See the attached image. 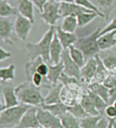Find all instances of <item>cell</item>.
<instances>
[{
	"label": "cell",
	"mask_w": 116,
	"mask_h": 128,
	"mask_svg": "<svg viewBox=\"0 0 116 128\" xmlns=\"http://www.w3.org/2000/svg\"><path fill=\"white\" fill-rule=\"evenodd\" d=\"M56 30L55 26H50L41 40L37 43H27L25 48L27 50V56L30 60H34L37 57L41 56L44 59V62L49 63V51L50 46L54 35Z\"/></svg>",
	"instance_id": "obj_1"
},
{
	"label": "cell",
	"mask_w": 116,
	"mask_h": 128,
	"mask_svg": "<svg viewBox=\"0 0 116 128\" xmlns=\"http://www.w3.org/2000/svg\"><path fill=\"white\" fill-rule=\"evenodd\" d=\"M41 90V88L35 86L29 81L15 87V92L20 103L36 107H42L45 104Z\"/></svg>",
	"instance_id": "obj_2"
},
{
	"label": "cell",
	"mask_w": 116,
	"mask_h": 128,
	"mask_svg": "<svg viewBox=\"0 0 116 128\" xmlns=\"http://www.w3.org/2000/svg\"><path fill=\"white\" fill-rule=\"evenodd\" d=\"M31 106L20 103L13 107L1 110L0 128H15L21 121L26 111Z\"/></svg>",
	"instance_id": "obj_3"
},
{
	"label": "cell",
	"mask_w": 116,
	"mask_h": 128,
	"mask_svg": "<svg viewBox=\"0 0 116 128\" xmlns=\"http://www.w3.org/2000/svg\"><path fill=\"white\" fill-rule=\"evenodd\" d=\"M100 30V28H96L88 35L78 38L74 44L75 46L83 52L86 60L94 57L100 51L98 46Z\"/></svg>",
	"instance_id": "obj_4"
},
{
	"label": "cell",
	"mask_w": 116,
	"mask_h": 128,
	"mask_svg": "<svg viewBox=\"0 0 116 128\" xmlns=\"http://www.w3.org/2000/svg\"><path fill=\"white\" fill-rule=\"evenodd\" d=\"M60 5L54 0H48L45 4L42 11L40 12V18L45 23L50 26H55L58 20L62 16L60 14Z\"/></svg>",
	"instance_id": "obj_5"
},
{
	"label": "cell",
	"mask_w": 116,
	"mask_h": 128,
	"mask_svg": "<svg viewBox=\"0 0 116 128\" xmlns=\"http://www.w3.org/2000/svg\"><path fill=\"white\" fill-rule=\"evenodd\" d=\"M84 94L81 89V85L70 84L65 86H63L61 92V100L63 103L69 106H73L80 102Z\"/></svg>",
	"instance_id": "obj_6"
},
{
	"label": "cell",
	"mask_w": 116,
	"mask_h": 128,
	"mask_svg": "<svg viewBox=\"0 0 116 128\" xmlns=\"http://www.w3.org/2000/svg\"><path fill=\"white\" fill-rule=\"evenodd\" d=\"M1 93L4 100L1 105V110L20 104L15 92V87L10 82H1Z\"/></svg>",
	"instance_id": "obj_7"
},
{
	"label": "cell",
	"mask_w": 116,
	"mask_h": 128,
	"mask_svg": "<svg viewBox=\"0 0 116 128\" xmlns=\"http://www.w3.org/2000/svg\"><path fill=\"white\" fill-rule=\"evenodd\" d=\"M33 24L28 18L18 14L14 22V28L15 35L22 42H26Z\"/></svg>",
	"instance_id": "obj_8"
},
{
	"label": "cell",
	"mask_w": 116,
	"mask_h": 128,
	"mask_svg": "<svg viewBox=\"0 0 116 128\" xmlns=\"http://www.w3.org/2000/svg\"><path fill=\"white\" fill-rule=\"evenodd\" d=\"M37 118L40 126L46 128H64L60 117L55 116L47 110L38 107Z\"/></svg>",
	"instance_id": "obj_9"
},
{
	"label": "cell",
	"mask_w": 116,
	"mask_h": 128,
	"mask_svg": "<svg viewBox=\"0 0 116 128\" xmlns=\"http://www.w3.org/2000/svg\"><path fill=\"white\" fill-rule=\"evenodd\" d=\"M14 31V23L10 18L0 17V38L8 45H13L15 41L13 32Z\"/></svg>",
	"instance_id": "obj_10"
},
{
	"label": "cell",
	"mask_w": 116,
	"mask_h": 128,
	"mask_svg": "<svg viewBox=\"0 0 116 128\" xmlns=\"http://www.w3.org/2000/svg\"><path fill=\"white\" fill-rule=\"evenodd\" d=\"M97 69V61L95 57L89 58L87 60L82 67L80 68V81L88 86L93 82V79L95 75L96 71Z\"/></svg>",
	"instance_id": "obj_11"
},
{
	"label": "cell",
	"mask_w": 116,
	"mask_h": 128,
	"mask_svg": "<svg viewBox=\"0 0 116 128\" xmlns=\"http://www.w3.org/2000/svg\"><path fill=\"white\" fill-rule=\"evenodd\" d=\"M61 60L63 63L64 70L63 72L71 77H73L80 81V68L79 66L73 60L69 55L68 49L64 50L61 56ZM81 82V81H80Z\"/></svg>",
	"instance_id": "obj_12"
},
{
	"label": "cell",
	"mask_w": 116,
	"mask_h": 128,
	"mask_svg": "<svg viewBox=\"0 0 116 128\" xmlns=\"http://www.w3.org/2000/svg\"><path fill=\"white\" fill-rule=\"evenodd\" d=\"M37 108L38 107L31 106L15 128H36L41 126L37 118Z\"/></svg>",
	"instance_id": "obj_13"
},
{
	"label": "cell",
	"mask_w": 116,
	"mask_h": 128,
	"mask_svg": "<svg viewBox=\"0 0 116 128\" xmlns=\"http://www.w3.org/2000/svg\"><path fill=\"white\" fill-rule=\"evenodd\" d=\"M63 50H64V48L58 40L56 33V30H55L53 39L52 40L50 46V51H49L50 61L48 64H56L60 62L61 61V56L63 54Z\"/></svg>",
	"instance_id": "obj_14"
},
{
	"label": "cell",
	"mask_w": 116,
	"mask_h": 128,
	"mask_svg": "<svg viewBox=\"0 0 116 128\" xmlns=\"http://www.w3.org/2000/svg\"><path fill=\"white\" fill-rule=\"evenodd\" d=\"M60 14L62 18H65L69 16H77L82 12H92L86 9L75 2H63L60 5Z\"/></svg>",
	"instance_id": "obj_15"
},
{
	"label": "cell",
	"mask_w": 116,
	"mask_h": 128,
	"mask_svg": "<svg viewBox=\"0 0 116 128\" xmlns=\"http://www.w3.org/2000/svg\"><path fill=\"white\" fill-rule=\"evenodd\" d=\"M95 5L100 13L103 15L105 20H108L109 17L116 9V0H91Z\"/></svg>",
	"instance_id": "obj_16"
},
{
	"label": "cell",
	"mask_w": 116,
	"mask_h": 128,
	"mask_svg": "<svg viewBox=\"0 0 116 128\" xmlns=\"http://www.w3.org/2000/svg\"><path fill=\"white\" fill-rule=\"evenodd\" d=\"M55 27H56V33L57 37L60 41V44L63 46L64 50L68 49L71 46L74 45L78 39L75 33L66 32L60 28V25Z\"/></svg>",
	"instance_id": "obj_17"
},
{
	"label": "cell",
	"mask_w": 116,
	"mask_h": 128,
	"mask_svg": "<svg viewBox=\"0 0 116 128\" xmlns=\"http://www.w3.org/2000/svg\"><path fill=\"white\" fill-rule=\"evenodd\" d=\"M63 88V85L60 82L56 85L52 86L48 90V93L44 97V104H52L56 103L63 102L61 100V92Z\"/></svg>",
	"instance_id": "obj_18"
},
{
	"label": "cell",
	"mask_w": 116,
	"mask_h": 128,
	"mask_svg": "<svg viewBox=\"0 0 116 128\" xmlns=\"http://www.w3.org/2000/svg\"><path fill=\"white\" fill-rule=\"evenodd\" d=\"M19 14L28 18L33 24L35 23L34 4L30 0H20L17 6Z\"/></svg>",
	"instance_id": "obj_19"
},
{
	"label": "cell",
	"mask_w": 116,
	"mask_h": 128,
	"mask_svg": "<svg viewBox=\"0 0 116 128\" xmlns=\"http://www.w3.org/2000/svg\"><path fill=\"white\" fill-rule=\"evenodd\" d=\"M98 46L100 51L109 50L116 46V30L100 35L98 39Z\"/></svg>",
	"instance_id": "obj_20"
},
{
	"label": "cell",
	"mask_w": 116,
	"mask_h": 128,
	"mask_svg": "<svg viewBox=\"0 0 116 128\" xmlns=\"http://www.w3.org/2000/svg\"><path fill=\"white\" fill-rule=\"evenodd\" d=\"M109 89L102 83L92 82L87 86V92L95 94L99 96L109 104Z\"/></svg>",
	"instance_id": "obj_21"
},
{
	"label": "cell",
	"mask_w": 116,
	"mask_h": 128,
	"mask_svg": "<svg viewBox=\"0 0 116 128\" xmlns=\"http://www.w3.org/2000/svg\"><path fill=\"white\" fill-rule=\"evenodd\" d=\"M64 70V66L62 60L56 64H49V72L46 79L50 84L54 86L59 82V78Z\"/></svg>",
	"instance_id": "obj_22"
},
{
	"label": "cell",
	"mask_w": 116,
	"mask_h": 128,
	"mask_svg": "<svg viewBox=\"0 0 116 128\" xmlns=\"http://www.w3.org/2000/svg\"><path fill=\"white\" fill-rule=\"evenodd\" d=\"M79 103L89 115H92V116L101 115L100 112L98 111L96 108L95 107V106L92 100L90 97L88 92L84 93L83 94Z\"/></svg>",
	"instance_id": "obj_23"
},
{
	"label": "cell",
	"mask_w": 116,
	"mask_h": 128,
	"mask_svg": "<svg viewBox=\"0 0 116 128\" xmlns=\"http://www.w3.org/2000/svg\"><path fill=\"white\" fill-rule=\"evenodd\" d=\"M94 57H95V58L96 59V61H97V69H96V71L93 82L102 83L104 79L107 77V75L110 73V71L104 65V64H103L102 61V59H101L100 56L98 54H96Z\"/></svg>",
	"instance_id": "obj_24"
},
{
	"label": "cell",
	"mask_w": 116,
	"mask_h": 128,
	"mask_svg": "<svg viewBox=\"0 0 116 128\" xmlns=\"http://www.w3.org/2000/svg\"><path fill=\"white\" fill-rule=\"evenodd\" d=\"M44 60L42 57L39 56L34 60H30V61L25 63V67H24V70H25V75L27 81L31 82L33 74L36 72L37 66L39 65L40 63L42 62Z\"/></svg>",
	"instance_id": "obj_25"
},
{
	"label": "cell",
	"mask_w": 116,
	"mask_h": 128,
	"mask_svg": "<svg viewBox=\"0 0 116 128\" xmlns=\"http://www.w3.org/2000/svg\"><path fill=\"white\" fill-rule=\"evenodd\" d=\"M60 119L64 128H81L79 124V119L69 112L67 111L60 116Z\"/></svg>",
	"instance_id": "obj_26"
},
{
	"label": "cell",
	"mask_w": 116,
	"mask_h": 128,
	"mask_svg": "<svg viewBox=\"0 0 116 128\" xmlns=\"http://www.w3.org/2000/svg\"><path fill=\"white\" fill-rule=\"evenodd\" d=\"M42 108L48 110L55 116L58 117L61 116L68 111V106L63 102L56 103L52 104H44Z\"/></svg>",
	"instance_id": "obj_27"
},
{
	"label": "cell",
	"mask_w": 116,
	"mask_h": 128,
	"mask_svg": "<svg viewBox=\"0 0 116 128\" xmlns=\"http://www.w3.org/2000/svg\"><path fill=\"white\" fill-rule=\"evenodd\" d=\"M19 11L17 8L6 2V0H1L0 2V16L10 18L12 16H17Z\"/></svg>",
	"instance_id": "obj_28"
},
{
	"label": "cell",
	"mask_w": 116,
	"mask_h": 128,
	"mask_svg": "<svg viewBox=\"0 0 116 128\" xmlns=\"http://www.w3.org/2000/svg\"><path fill=\"white\" fill-rule=\"evenodd\" d=\"M60 26V28L63 30L69 33H75L77 28L79 27L77 17L72 16H69L63 18Z\"/></svg>",
	"instance_id": "obj_29"
},
{
	"label": "cell",
	"mask_w": 116,
	"mask_h": 128,
	"mask_svg": "<svg viewBox=\"0 0 116 128\" xmlns=\"http://www.w3.org/2000/svg\"><path fill=\"white\" fill-rule=\"evenodd\" d=\"M68 50L69 52L70 56H71V58L74 61L79 67H82L86 62V58H85L83 52L75 46L74 45L71 46L68 48Z\"/></svg>",
	"instance_id": "obj_30"
},
{
	"label": "cell",
	"mask_w": 116,
	"mask_h": 128,
	"mask_svg": "<svg viewBox=\"0 0 116 128\" xmlns=\"http://www.w3.org/2000/svg\"><path fill=\"white\" fill-rule=\"evenodd\" d=\"M104 65L110 72L116 71V52L109 51L103 57H100Z\"/></svg>",
	"instance_id": "obj_31"
},
{
	"label": "cell",
	"mask_w": 116,
	"mask_h": 128,
	"mask_svg": "<svg viewBox=\"0 0 116 128\" xmlns=\"http://www.w3.org/2000/svg\"><path fill=\"white\" fill-rule=\"evenodd\" d=\"M98 16L96 13L94 12H82L77 16L79 27H84L92 22L96 17ZM99 17V16H98Z\"/></svg>",
	"instance_id": "obj_32"
},
{
	"label": "cell",
	"mask_w": 116,
	"mask_h": 128,
	"mask_svg": "<svg viewBox=\"0 0 116 128\" xmlns=\"http://www.w3.org/2000/svg\"><path fill=\"white\" fill-rule=\"evenodd\" d=\"M15 65L10 64L8 66L1 68L0 69V79L1 82L12 81L15 77Z\"/></svg>",
	"instance_id": "obj_33"
},
{
	"label": "cell",
	"mask_w": 116,
	"mask_h": 128,
	"mask_svg": "<svg viewBox=\"0 0 116 128\" xmlns=\"http://www.w3.org/2000/svg\"><path fill=\"white\" fill-rule=\"evenodd\" d=\"M87 92L92 100L93 103L95 106V107L96 108V109L98 110V111L100 112L101 115H102L104 112V110L108 106V104L99 96L96 95L95 94L89 92Z\"/></svg>",
	"instance_id": "obj_34"
},
{
	"label": "cell",
	"mask_w": 116,
	"mask_h": 128,
	"mask_svg": "<svg viewBox=\"0 0 116 128\" xmlns=\"http://www.w3.org/2000/svg\"><path fill=\"white\" fill-rule=\"evenodd\" d=\"M102 115L92 116L88 115L83 119H79V124L81 128H94Z\"/></svg>",
	"instance_id": "obj_35"
},
{
	"label": "cell",
	"mask_w": 116,
	"mask_h": 128,
	"mask_svg": "<svg viewBox=\"0 0 116 128\" xmlns=\"http://www.w3.org/2000/svg\"><path fill=\"white\" fill-rule=\"evenodd\" d=\"M68 112H69L70 113H71L73 116L79 119H83L89 115L84 109V108L81 106L80 103H78L73 106H68Z\"/></svg>",
	"instance_id": "obj_36"
},
{
	"label": "cell",
	"mask_w": 116,
	"mask_h": 128,
	"mask_svg": "<svg viewBox=\"0 0 116 128\" xmlns=\"http://www.w3.org/2000/svg\"><path fill=\"white\" fill-rule=\"evenodd\" d=\"M74 2L77 4L81 6L82 7L85 8L86 9L88 10L95 12L100 18H104L103 15L100 13V11L98 10L97 8L96 7L95 5L92 2L91 0H74Z\"/></svg>",
	"instance_id": "obj_37"
},
{
	"label": "cell",
	"mask_w": 116,
	"mask_h": 128,
	"mask_svg": "<svg viewBox=\"0 0 116 128\" xmlns=\"http://www.w3.org/2000/svg\"><path fill=\"white\" fill-rule=\"evenodd\" d=\"M59 82L63 84L64 86H68L70 84H78V85H81V82L79 81V79H77L75 77H71L69 75H68L64 72L60 75L59 78Z\"/></svg>",
	"instance_id": "obj_38"
},
{
	"label": "cell",
	"mask_w": 116,
	"mask_h": 128,
	"mask_svg": "<svg viewBox=\"0 0 116 128\" xmlns=\"http://www.w3.org/2000/svg\"><path fill=\"white\" fill-rule=\"evenodd\" d=\"M102 84L109 89L116 87V71L110 72L107 77L104 79Z\"/></svg>",
	"instance_id": "obj_39"
},
{
	"label": "cell",
	"mask_w": 116,
	"mask_h": 128,
	"mask_svg": "<svg viewBox=\"0 0 116 128\" xmlns=\"http://www.w3.org/2000/svg\"><path fill=\"white\" fill-rule=\"evenodd\" d=\"M116 30V18H113L110 21L108 24L104 26V28H102L100 30V36L105 34V33H110V32H113V31H115Z\"/></svg>",
	"instance_id": "obj_40"
},
{
	"label": "cell",
	"mask_w": 116,
	"mask_h": 128,
	"mask_svg": "<svg viewBox=\"0 0 116 128\" xmlns=\"http://www.w3.org/2000/svg\"><path fill=\"white\" fill-rule=\"evenodd\" d=\"M36 72L42 75L43 77H46L49 72V64L43 61L37 66Z\"/></svg>",
	"instance_id": "obj_41"
},
{
	"label": "cell",
	"mask_w": 116,
	"mask_h": 128,
	"mask_svg": "<svg viewBox=\"0 0 116 128\" xmlns=\"http://www.w3.org/2000/svg\"><path fill=\"white\" fill-rule=\"evenodd\" d=\"M104 114L109 119H115L116 118V108L113 104H108L104 110Z\"/></svg>",
	"instance_id": "obj_42"
},
{
	"label": "cell",
	"mask_w": 116,
	"mask_h": 128,
	"mask_svg": "<svg viewBox=\"0 0 116 128\" xmlns=\"http://www.w3.org/2000/svg\"><path fill=\"white\" fill-rule=\"evenodd\" d=\"M109 123H110V119L107 118V116L102 115L100 120L98 121L94 128H107L109 125Z\"/></svg>",
	"instance_id": "obj_43"
},
{
	"label": "cell",
	"mask_w": 116,
	"mask_h": 128,
	"mask_svg": "<svg viewBox=\"0 0 116 128\" xmlns=\"http://www.w3.org/2000/svg\"><path fill=\"white\" fill-rule=\"evenodd\" d=\"M116 100V87L109 89V104H113Z\"/></svg>",
	"instance_id": "obj_44"
},
{
	"label": "cell",
	"mask_w": 116,
	"mask_h": 128,
	"mask_svg": "<svg viewBox=\"0 0 116 128\" xmlns=\"http://www.w3.org/2000/svg\"><path fill=\"white\" fill-rule=\"evenodd\" d=\"M0 54H1V56H0V61L1 62H2V61L5 60L6 59H8L10 57H12V53L7 51V50H6L3 48H0Z\"/></svg>",
	"instance_id": "obj_45"
},
{
	"label": "cell",
	"mask_w": 116,
	"mask_h": 128,
	"mask_svg": "<svg viewBox=\"0 0 116 128\" xmlns=\"http://www.w3.org/2000/svg\"><path fill=\"white\" fill-rule=\"evenodd\" d=\"M33 2V4H34L35 7L37 8V9L40 10V12H41L43 10V7H44V4L48 1V0H30Z\"/></svg>",
	"instance_id": "obj_46"
},
{
	"label": "cell",
	"mask_w": 116,
	"mask_h": 128,
	"mask_svg": "<svg viewBox=\"0 0 116 128\" xmlns=\"http://www.w3.org/2000/svg\"><path fill=\"white\" fill-rule=\"evenodd\" d=\"M6 2L14 6V7H16V6H17L18 4H19V2H20V0H6Z\"/></svg>",
	"instance_id": "obj_47"
},
{
	"label": "cell",
	"mask_w": 116,
	"mask_h": 128,
	"mask_svg": "<svg viewBox=\"0 0 116 128\" xmlns=\"http://www.w3.org/2000/svg\"><path fill=\"white\" fill-rule=\"evenodd\" d=\"M58 3L63 2H74V0H54Z\"/></svg>",
	"instance_id": "obj_48"
},
{
	"label": "cell",
	"mask_w": 116,
	"mask_h": 128,
	"mask_svg": "<svg viewBox=\"0 0 116 128\" xmlns=\"http://www.w3.org/2000/svg\"><path fill=\"white\" fill-rule=\"evenodd\" d=\"M113 121L114 119H110V123L107 128H113Z\"/></svg>",
	"instance_id": "obj_49"
},
{
	"label": "cell",
	"mask_w": 116,
	"mask_h": 128,
	"mask_svg": "<svg viewBox=\"0 0 116 128\" xmlns=\"http://www.w3.org/2000/svg\"><path fill=\"white\" fill-rule=\"evenodd\" d=\"M113 128H116V121L115 120L113 121Z\"/></svg>",
	"instance_id": "obj_50"
},
{
	"label": "cell",
	"mask_w": 116,
	"mask_h": 128,
	"mask_svg": "<svg viewBox=\"0 0 116 128\" xmlns=\"http://www.w3.org/2000/svg\"><path fill=\"white\" fill-rule=\"evenodd\" d=\"M113 106H114V107H115L116 108V100H115V102H114V103H113Z\"/></svg>",
	"instance_id": "obj_51"
},
{
	"label": "cell",
	"mask_w": 116,
	"mask_h": 128,
	"mask_svg": "<svg viewBox=\"0 0 116 128\" xmlns=\"http://www.w3.org/2000/svg\"><path fill=\"white\" fill-rule=\"evenodd\" d=\"M44 128V127H42V126H40V127H38V128Z\"/></svg>",
	"instance_id": "obj_52"
},
{
	"label": "cell",
	"mask_w": 116,
	"mask_h": 128,
	"mask_svg": "<svg viewBox=\"0 0 116 128\" xmlns=\"http://www.w3.org/2000/svg\"><path fill=\"white\" fill-rule=\"evenodd\" d=\"M114 120H115V121H116V118H115V119H114Z\"/></svg>",
	"instance_id": "obj_53"
}]
</instances>
